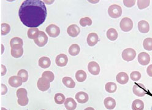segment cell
Wrapping results in <instances>:
<instances>
[{
	"label": "cell",
	"instance_id": "cell-38",
	"mask_svg": "<svg viewBox=\"0 0 152 110\" xmlns=\"http://www.w3.org/2000/svg\"><path fill=\"white\" fill-rule=\"evenodd\" d=\"M131 79L134 81H137L141 78V74L139 71H132L130 75Z\"/></svg>",
	"mask_w": 152,
	"mask_h": 110
},
{
	"label": "cell",
	"instance_id": "cell-37",
	"mask_svg": "<svg viewBox=\"0 0 152 110\" xmlns=\"http://www.w3.org/2000/svg\"><path fill=\"white\" fill-rule=\"evenodd\" d=\"M11 26L9 24L3 23L1 24V34L6 35L10 32Z\"/></svg>",
	"mask_w": 152,
	"mask_h": 110
},
{
	"label": "cell",
	"instance_id": "cell-20",
	"mask_svg": "<svg viewBox=\"0 0 152 110\" xmlns=\"http://www.w3.org/2000/svg\"><path fill=\"white\" fill-rule=\"evenodd\" d=\"M104 104L107 109L111 110L115 108L116 106V102L112 97H107L104 100Z\"/></svg>",
	"mask_w": 152,
	"mask_h": 110
},
{
	"label": "cell",
	"instance_id": "cell-41",
	"mask_svg": "<svg viewBox=\"0 0 152 110\" xmlns=\"http://www.w3.org/2000/svg\"><path fill=\"white\" fill-rule=\"evenodd\" d=\"M1 86H2V95H4V94H6L7 89V87L6 86V85H4L3 84H1Z\"/></svg>",
	"mask_w": 152,
	"mask_h": 110
},
{
	"label": "cell",
	"instance_id": "cell-42",
	"mask_svg": "<svg viewBox=\"0 0 152 110\" xmlns=\"http://www.w3.org/2000/svg\"><path fill=\"white\" fill-rule=\"evenodd\" d=\"M1 68H2V76H4L6 73V68L3 65H1Z\"/></svg>",
	"mask_w": 152,
	"mask_h": 110
},
{
	"label": "cell",
	"instance_id": "cell-15",
	"mask_svg": "<svg viewBox=\"0 0 152 110\" xmlns=\"http://www.w3.org/2000/svg\"><path fill=\"white\" fill-rule=\"evenodd\" d=\"M67 32L68 34L70 36H71V37H77L80 33V29L77 25L72 24L68 26V28L67 29Z\"/></svg>",
	"mask_w": 152,
	"mask_h": 110
},
{
	"label": "cell",
	"instance_id": "cell-47",
	"mask_svg": "<svg viewBox=\"0 0 152 110\" xmlns=\"http://www.w3.org/2000/svg\"><path fill=\"white\" fill-rule=\"evenodd\" d=\"M151 110H152V108H151Z\"/></svg>",
	"mask_w": 152,
	"mask_h": 110
},
{
	"label": "cell",
	"instance_id": "cell-36",
	"mask_svg": "<svg viewBox=\"0 0 152 110\" xmlns=\"http://www.w3.org/2000/svg\"><path fill=\"white\" fill-rule=\"evenodd\" d=\"M149 0H145V1H142L139 0L137 1V6L139 10H144V9L147 8L150 4Z\"/></svg>",
	"mask_w": 152,
	"mask_h": 110
},
{
	"label": "cell",
	"instance_id": "cell-3",
	"mask_svg": "<svg viewBox=\"0 0 152 110\" xmlns=\"http://www.w3.org/2000/svg\"><path fill=\"white\" fill-rule=\"evenodd\" d=\"M108 14L113 19H117L121 15L122 9L117 4L111 5L108 9Z\"/></svg>",
	"mask_w": 152,
	"mask_h": 110
},
{
	"label": "cell",
	"instance_id": "cell-4",
	"mask_svg": "<svg viewBox=\"0 0 152 110\" xmlns=\"http://www.w3.org/2000/svg\"><path fill=\"white\" fill-rule=\"evenodd\" d=\"M120 26L123 32H130L132 29L133 22L128 17H124L121 20V22L120 23Z\"/></svg>",
	"mask_w": 152,
	"mask_h": 110
},
{
	"label": "cell",
	"instance_id": "cell-11",
	"mask_svg": "<svg viewBox=\"0 0 152 110\" xmlns=\"http://www.w3.org/2000/svg\"><path fill=\"white\" fill-rule=\"evenodd\" d=\"M23 41L18 37H14L10 41V45L12 49H20L23 48Z\"/></svg>",
	"mask_w": 152,
	"mask_h": 110
},
{
	"label": "cell",
	"instance_id": "cell-33",
	"mask_svg": "<svg viewBox=\"0 0 152 110\" xmlns=\"http://www.w3.org/2000/svg\"><path fill=\"white\" fill-rule=\"evenodd\" d=\"M17 76H18L19 77H20L22 79L23 82H25L28 81V71L22 69L20 71H18V72L17 73Z\"/></svg>",
	"mask_w": 152,
	"mask_h": 110
},
{
	"label": "cell",
	"instance_id": "cell-29",
	"mask_svg": "<svg viewBox=\"0 0 152 110\" xmlns=\"http://www.w3.org/2000/svg\"><path fill=\"white\" fill-rule=\"evenodd\" d=\"M105 89L107 92L113 94V93H115L116 92L117 89V84L115 83H114V82H107V83L106 84Z\"/></svg>",
	"mask_w": 152,
	"mask_h": 110
},
{
	"label": "cell",
	"instance_id": "cell-45",
	"mask_svg": "<svg viewBox=\"0 0 152 110\" xmlns=\"http://www.w3.org/2000/svg\"><path fill=\"white\" fill-rule=\"evenodd\" d=\"M1 110H7V109L4 108H1Z\"/></svg>",
	"mask_w": 152,
	"mask_h": 110
},
{
	"label": "cell",
	"instance_id": "cell-32",
	"mask_svg": "<svg viewBox=\"0 0 152 110\" xmlns=\"http://www.w3.org/2000/svg\"><path fill=\"white\" fill-rule=\"evenodd\" d=\"M42 78H44L45 79H47V80H49L50 81V82H53V80H54V78H55V76H54V74L52 72V71H44L42 75Z\"/></svg>",
	"mask_w": 152,
	"mask_h": 110
},
{
	"label": "cell",
	"instance_id": "cell-31",
	"mask_svg": "<svg viewBox=\"0 0 152 110\" xmlns=\"http://www.w3.org/2000/svg\"><path fill=\"white\" fill-rule=\"evenodd\" d=\"M144 48L148 51H152V38H147L144 40L143 42Z\"/></svg>",
	"mask_w": 152,
	"mask_h": 110
},
{
	"label": "cell",
	"instance_id": "cell-23",
	"mask_svg": "<svg viewBox=\"0 0 152 110\" xmlns=\"http://www.w3.org/2000/svg\"><path fill=\"white\" fill-rule=\"evenodd\" d=\"M39 30H38L37 28H33L30 29L28 30V37L30 39L36 40L38 38L39 35Z\"/></svg>",
	"mask_w": 152,
	"mask_h": 110
},
{
	"label": "cell",
	"instance_id": "cell-40",
	"mask_svg": "<svg viewBox=\"0 0 152 110\" xmlns=\"http://www.w3.org/2000/svg\"><path fill=\"white\" fill-rule=\"evenodd\" d=\"M147 73L149 76L152 77V64L149 65L147 69Z\"/></svg>",
	"mask_w": 152,
	"mask_h": 110
},
{
	"label": "cell",
	"instance_id": "cell-5",
	"mask_svg": "<svg viewBox=\"0 0 152 110\" xmlns=\"http://www.w3.org/2000/svg\"><path fill=\"white\" fill-rule=\"evenodd\" d=\"M133 93H134L136 95L142 97L145 96L147 94V90L146 87L141 83L135 84L133 86Z\"/></svg>",
	"mask_w": 152,
	"mask_h": 110
},
{
	"label": "cell",
	"instance_id": "cell-28",
	"mask_svg": "<svg viewBox=\"0 0 152 110\" xmlns=\"http://www.w3.org/2000/svg\"><path fill=\"white\" fill-rule=\"evenodd\" d=\"M75 78L78 82H83L87 79V73L83 70H79L75 73Z\"/></svg>",
	"mask_w": 152,
	"mask_h": 110
},
{
	"label": "cell",
	"instance_id": "cell-35",
	"mask_svg": "<svg viewBox=\"0 0 152 110\" xmlns=\"http://www.w3.org/2000/svg\"><path fill=\"white\" fill-rule=\"evenodd\" d=\"M80 24L83 27L86 26L87 25L90 26L92 24V21L90 17H88L82 18V19L80 20Z\"/></svg>",
	"mask_w": 152,
	"mask_h": 110
},
{
	"label": "cell",
	"instance_id": "cell-14",
	"mask_svg": "<svg viewBox=\"0 0 152 110\" xmlns=\"http://www.w3.org/2000/svg\"><path fill=\"white\" fill-rule=\"evenodd\" d=\"M138 62L142 65H147L150 62L149 55L146 52H141L138 55Z\"/></svg>",
	"mask_w": 152,
	"mask_h": 110
},
{
	"label": "cell",
	"instance_id": "cell-46",
	"mask_svg": "<svg viewBox=\"0 0 152 110\" xmlns=\"http://www.w3.org/2000/svg\"><path fill=\"white\" fill-rule=\"evenodd\" d=\"M41 110H45V109H41Z\"/></svg>",
	"mask_w": 152,
	"mask_h": 110
},
{
	"label": "cell",
	"instance_id": "cell-25",
	"mask_svg": "<svg viewBox=\"0 0 152 110\" xmlns=\"http://www.w3.org/2000/svg\"><path fill=\"white\" fill-rule=\"evenodd\" d=\"M107 37L112 41H115L118 38V33L117 30L114 29H109L107 32Z\"/></svg>",
	"mask_w": 152,
	"mask_h": 110
},
{
	"label": "cell",
	"instance_id": "cell-6",
	"mask_svg": "<svg viewBox=\"0 0 152 110\" xmlns=\"http://www.w3.org/2000/svg\"><path fill=\"white\" fill-rule=\"evenodd\" d=\"M121 56L123 60L127 62H130L135 59L136 56V52L132 48H128L123 51Z\"/></svg>",
	"mask_w": 152,
	"mask_h": 110
},
{
	"label": "cell",
	"instance_id": "cell-16",
	"mask_svg": "<svg viewBox=\"0 0 152 110\" xmlns=\"http://www.w3.org/2000/svg\"><path fill=\"white\" fill-rule=\"evenodd\" d=\"M87 43L91 47L96 45L99 41V36L95 33H91L88 34L87 37Z\"/></svg>",
	"mask_w": 152,
	"mask_h": 110
},
{
	"label": "cell",
	"instance_id": "cell-24",
	"mask_svg": "<svg viewBox=\"0 0 152 110\" xmlns=\"http://www.w3.org/2000/svg\"><path fill=\"white\" fill-rule=\"evenodd\" d=\"M144 103L142 100L136 99L134 100L132 104V110H144Z\"/></svg>",
	"mask_w": 152,
	"mask_h": 110
},
{
	"label": "cell",
	"instance_id": "cell-30",
	"mask_svg": "<svg viewBox=\"0 0 152 110\" xmlns=\"http://www.w3.org/2000/svg\"><path fill=\"white\" fill-rule=\"evenodd\" d=\"M54 100H55V103L58 105H61L64 102H65L66 101L64 95L63 94H60V93L55 94L54 97Z\"/></svg>",
	"mask_w": 152,
	"mask_h": 110
},
{
	"label": "cell",
	"instance_id": "cell-1",
	"mask_svg": "<svg viewBox=\"0 0 152 110\" xmlns=\"http://www.w3.org/2000/svg\"><path fill=\"white\" fill-rule=\"evenodd\" d=\"M47 9L40 0H26L19 9L18 15L21 22L30 29L37 28L42 24L47 17Z\"/></svg>",
	"mask_w": 152,
	"mask_h": 110
},
{
	"label": "cell",
	"instance_id": "cell-18",
	"mask_svg": "<svg viewBox=\"0 0 152 110\" xmlns=\"http://www.w3.org/2000/svg\"><path fill=\"white\" fill-rule=\"evenodd\" d=\"M116 80L120 84H125L129 81V76L127 73L120 72L117 75Z\"/></svg>",
	"mask_w": 152,
	"mask_h": 110
},
{
	"label": "cell",
	"instance_id": "cell-22",
	"mask_svg": "<svg viewBox=\"0 0 152 110\" xmlns=\"http://www.w3.org/2000/svg\"><path fill=\"white\" fill-rule=\"evenodd\" d=\"M51 65L50 59L47 57H42L39 60V65L42 68H49Z\"/></svg>",
	"mask_w": 152,
	"mask_h": 110
},
{
	"label": "cell",
	"instance_id": "cell-21",
	"mask_svg": "<svg viewBox=\"0 0 152 110\" xmlns=\"http://www.w3.org/2000/svg\"><path fill=\"white\" fill-rule=\"evenodd\" d=\"M64 106L68 110H74L77 107V103L72 98H68L66 99Z\"/></svg>",
	"mask_w": 152,
	"mask_h": 110
},
{
	"label": "cell",
	"instance_id": "cell-34",
	"mask_svg": "<svg viewBox=\"0 0 152 110\" xmlns=\"http://www.w3.org/2000/svg\"><path fill=\"white\" fill-rule=\"evenodd\" d=\"M11 55L14 58H20L23 54V49H11Z\"/></svg>",
	"mask_w": 152,
	"mask_h": 110
},
{
	"label": "cell",
	"instance_id": "cell-19",
	"mask_svg": "<svg viewBox=\"0 0 152 110\" xmlns=\"http://www.w3.org/2000/svg\"><path fill=\"white\" fill-rule=\"evenodd\" d=\"M138 29L142 33H147L150 30L149 23L145 21H141L139 22Z\"/></svg>",
	"mask_w": 152,
	"mask_h": 110
},
{
	"label": "cell",
	"instance_id": "cell-39",
	"mask_svg": "<svg viewBox=\"0 0 152 110\" xmlns=\"http://www.w3.org/2000/svg\"><path fill=\"white\" fill-rule=\"evenodd\" d=\"M123 3H124L125 6H126L127 7H131L132 6H134L136 3V1L134 0H131V1H126V0H124L123 1Z\"/></svg>",
	"mask_w": 152,
	"mask_h": 110
},
{
	"label": "cell",
	"instance_id": "cell-12",
	"mask_svg": "<svg viewBox=\"0 0 152 110\" xmlns=\"http://www.w3.org/2000/svg\"><path fill=\"white\" fill-rule=\"evenodd\" d=\"M55 62L57 66L63 67L67 65V63L68 62V58L66 55L64 54H61L56 56Z\"/></svg>",
	"mask_w": 152,
	"mask_h": 110
},
{
	"label": "cell",
	"instance_id": "cell-7",
	"mask_svg": "<svg viewBox=\"0 0 152 110\" xmlns=\"http://www.w3.org/2000/svg\"><path fill=\"white\" fill-rule=\"evenodd\" d=\"M45 31L49 35V36L52 38L57 37L60 33V30L59 27L54 24H51L49 25L46 28Z\"/></svg>",
	"mask_w": 152,
	"mask_h": 110
},
{
	"label": "cell",
	"instance_id": "cell-26",
	"mask_svg": "<svg viewBox=\"0 0 152 110\" xmlns=\"http://www.w3.org/2000/svg\"><path fill=\"white\" fill-rule=\"evenodd\" d=\"M63 84L68 88H74L75 86V83L74 80L70 77H64L62 79Z\"/></svg>",
	"mask_w": 152,
	"mask_h": 110
},
{
	"label": "cell",
	"instance_id": "cell-43",
	"mask_svg": "<svg viewBox=\"0 0 152 110\" xmlns=\"http://www.w3.org/2000/svg\"><path fill=\"white\" fill-rule=\"evenodd\" d=\"M84 110H94V109L92 107H88V108H85Z\"/></svg>",
	"mask_w": 152,
	"mask_h": 110
},
{
	"label": "cell",
	"instance_id": "cell-17",
	"mask_svg": "<svg viewBox=\"0 0 152 110\" xmlns=\"http://www.w3.org/2000/svg\"><path fill=\"white\" fill-rule=\"evenodd\" d=\"M75 99L77 100V102L80 103H85L88 101L89 97L86 92H79L76 94Z\"/></svg>",
	"mask_w": 152,
	"mask_h": 110
},
{
	"label": "cell",
	"instance_id": "cell-9",
	"mask_svg": "<svg viewBox=\"0 0 152 110\" xmlns=\"http://www.w3.org/2000/svg\"><path fill=\"white\" fill-rule=\"evenodd\" d=\"M35 44L39 47H43L47 43L48 41V37L46 34L42 31L39 32V35L38 38L34 40Z\"/></svg>",
	"mask_w": 152,
	"mask_h": 110
},
{
	"label": "cell",
	"instance_id": "cell-10",
	"mask_svg": "<svg viewBox=\"0 0 152 110\" xmlns=\"http://www.w3.org/2000/svg\"><path fill=\"white\" fill-rule=\"evenodd\" d=\"M88 70L89 72L93 75L96 76L99 74L100 67H99V64L96 62H94V61L90 62L88 63Z\"/></svg>",
	"mask_w": 152,
	"mask_h": 110
},
{
	"label": "cell",
	"instance_id": "cell-44",
	"mask_svg": "<svg viewBox=\"0 0 152 110\" xmlns=\"http://www.w3.org/2000/svg\"><path fill=\"white\" fill-rule=\"evenodd\" d=\"M1 45H2V47H3V50H2V54H3V52H4V46H3V44H2Z\"/></svg>",
	"mask_w": 152,
	"mask_h": 110
},
{
	"label": "cell",
	"instance_id": "cell-2",
	"mask_svg": "<svg viewBox=\"0 0 152 110\" xmlns=\"http://www.w3.org/2000/svg\"><path fill=\"white\" fill-rule=\"evenodd\" d=\"M27 90L24 88H20L17 90V97L18 98V104L20 106H25L28 105L29 99L27 96Z\"/></svg>",
	"mask_w": 152,
	"mask_h": 110
},
{
	"label": "cell",
	"instance_id": "cell-8",
	"mask_svg": "<svg viewBox=\"0 0 152 110\" xmlns=\"http://www.w3.org/2000/svg\"><path fill=\"white\" fill-rule=\"evenodd\" d=\"M37 88L39 89V90L45 92L48 90L50 87V81L44 78L41 77L38 79L37 82Z\"/></svg>",
	"mask_w": 152,
	"mask_h": 110
},
{
	"label": "cell",
	"instance_id": "cell-27",
	"mask_svg": "<svg viewBox=\"0 0 152 110\" xmlns=\"http://www.w3.org/2000/svg\"><path fill=\"white\" fill-rule=\"evenodd\" d=\"M80 46L78 44H72L69 48V53L72 56H76L80 53Z\"/></svg>",
	"mask_w": 152,
	"mask_h": 110
},
{
	"label": "cell",
	"instance_id": "cell-13",
	"mask_svg": "<svg viewBox=\"0 0 152 110\" xmlns=\"http://www.w3.org/2000/svg\"><path fill=\"white\" fill-rule=\"evenodd\" d=\"M9 84L12 87H18L22 86L23 83L22 79L18 76H13L9 79Z\"/></svg>",
	"mask_w": 152,
	"mask_h": 110
}]
</instances>
